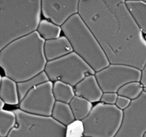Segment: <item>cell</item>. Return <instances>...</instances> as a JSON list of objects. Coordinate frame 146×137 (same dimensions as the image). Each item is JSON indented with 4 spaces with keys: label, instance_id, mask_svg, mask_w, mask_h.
<instances>
[{
    "label": "cell",
    "instance_id": "obj_15",
    "mask_svg": "<svg viewBox=\"0 0 146 137\" xmlns=\"http://www.w3.org/2000/svg\"><path fill=\"white\" fill-rule=\"evenodd\" d=\"M125 5L142 33L146 35V2L145 1H125Z\"/></svg>",
    "mask_w": 146,
    "mask_h": 137
},
{
    "label": "cell",
    "instance_id": "obj_8",
    "mask_svg": "<svg viewBox=\"0 0 146 137\" xmlns=\"http://www.w3.org/2000/svg\"><path fill=\"white\" fill-rule=\"evenodd\" d=\"M141 71L127 65L110 64L95 72V76L103 93H117L130 82H140Z\"/></svg>",
    "mask_w": 146,
    "mask_h": 137
},
{
    "label": "cell",
    "instance_id": "obj_26",
    "mask_svg": "<svg viewBox=\"0 0 146 137\" xmlns=\"http://www.w3.org/2000/svg\"><path fill=\"white\" fill-rule=\"evenodd\" d=\"M141 79H140V83L143 85V87H146V63L145 67H143V70L141 71Z\"/></svg>",
    "mask_w": 146,
    "mask_h": 137
},
{
    "label": "cell",
    "instance_id": "obj_10",
    "mask_svg": "<svg viewBox=\"0 0 146 137\" xmlns=\"http://www.w3.org/2000/svg\"><path fill=\"white\" fill-rule=\"evenodd\" d=\"M52 86L49 81L32 89L19 102V109L32 115L51 117L55 103Z\"/></svg>",
    "mask_w": 146,
    "mask_h": 137
},
{
    "label": "cell",
    "instance_id": "obj_2",
    "mask_svg": "<svg viewBox=\"0 0 146 137\" xmlns=\"http://www.w3.org/2000/svg\"><path fill=\"white\" fill-rule=\"evenodd\" d=\"M44 41L35 32L4 48L0 51V68L5 76L19 83L44 72L47 62Z\"/></svg>",
    "mask_w": 146,
    "mask_h": 137
},
{
    "label": "cell",
    "instance_id": "obj_20",
    "mask_svg": "<svg viewBox=\"0 0 146 137\" xmlns=\"http://www.w3.org/2000/svg\"><path fill=\"white\" fill-rule=\"evenodd\" d=\"M36 32L44 41L55 40L61 37V26L55 25L46 19L40 21Z\"/></svg>",
    "mask_w": 146,
    "mask_h": 137
},
{
    "label": "cell",
    "instance_id": "obj_12",
    "mask_svg": "<svg viewBox=\"0 0 146 137\" xmlns=\"http://www.w3.org/2000/svg\"><path fill=\"white\" fill-rule=\"evenodd\" d=\"M75 96L82 98L90 103L100 101L103 94L100 87L95 74L89 75L74 87Z\"/></svg>",
    "mask_w": 146,
    "mask_h": 137
},
{
    "label": "cell",
    "instance_id": "obj_23",
    "mask_svg": "<svg viewBox=\"0 0 146 137\" xmlns=\"http://www.w3.org/2000/svg\"><path fill=\"white\" fill-rule=\"evenodd\" d=\"M84 127L82 121H75L66 126L65 137H83Z\"/></svg>",
    "mask_w": 146,
    "mask_h": 137
},
{
    "label": "cell",
    "instance_id": "obj_7",
    "mask_svg": "<svg viewBox=\"0 0 146 137\" xmlns=\"http://www.w3.org/2000/svg\"><path fill=\"white\" fill-rule=\"evenodd\" d=\"M44 72L50 82H61L75 87L89 75L95 74L93 69L75 53L47 61Z\"/></svg>",
    "mask_w": 146,
    "mask_h": 137
},
{
    "label": "cell",
    "instance_id": "obj_21",
    "mask_svg": "<svg viewBox=\"0 0 146 137\" xmlns=\"http://www.w3.org/2000/svg\"><path fill=\"white\" fill-rule=\"evenodd\" d=\"M16 123V115L13 111L0 110V137H7Z\"/></svg>",
    "mask_w": 146,
    "mask_h": 137
},
{
    "label": "cell",
    "instance_id": "obj_9",
    "mask_svg": "<svg viewBox=\"0 0 146 137\" xmlns=\"http://www.w3.org/2000/svg\"><path fill=\"white\" fill-rule=\"evenodd\" d=\"M146 134V93L131 101L123 111V119L114 137H144Z\"/></svg>",
    "mask_w": 146,
    "mask_h": 137
},
{
    "label": "cell",
    "instance_id": "obj_17",
    "mask_svg": "<svg viewBox=\"0 0 146 137\" xmlns=\"http://www.w3.org/2000/svg\"><path fill=\"white\" fill-rule=\"evenodd\" d=\"M69 105L75 121H82L85 119L89 115L93 107L92 103L77 96L72 99Z\"/></svg>",
    "mask_w": 146,
    "mask_h": 137
},
{
    "label": "cell",
    "instance_id": "obj_32",
    "mask_svg": "<svg viewBox=\"0 0 146 137\" xmlns=\"http://www.w3.org/2000/svg\"><path fill=\"white\" fill-rule=\"evenodd\" d=\"M145 2H146V1H145Z\"/></svg>",
    "mask_w": 146,
    "mask_h": 137
},
{
    "label": "cell",
    "instance_id": "obj_19",
    "mask_svg": "<svg viewBox=\"0 0 146 137\" xmlns=\"http://www.w3.org/2000/svg\"><path fill=\"white\" fill-rule=\"evenodd\" d=\"M49 79L47 77L46 73L44 72H41L38 75L25 81V82L17 83V90L18 94H19V102L24 99L25 96L29 92H30L32 89L37 86L38 85L42 84L43 83L49 82Z\"/></svg>",
    "mask_w": 146,
    "mask_h": 137
},
{
    "label": "cell",
    "instance_id": "obj_30",
    "mask_svg": "<svg viewBox=\"0 0 146 137\" xmlns=\"http://www.w3.org/2000/svg\"><path fill=\"white\" fill-rule=\"evenodd\" d=\"M144 137H146V134H145V136H144Z\"/></svg>",
    "mask_w": 146,
    "mask_h": 137
},
{
    "label": "cell",
    "instance_id": "obj_3",
    "mask_svg": "<svg viewBox=\"0 0 146 137\" xmlns=\"http://www.w3.org/2000/svg\"><path fill=\"white\" fill-rule=\"evenodd\" d=\"M41 16L40 0H0V51L36 32Z\"/></svg>",
    "mask_w": 146,
    "mask_h": 137
},
{
    "label": "cell",
    "instance_id": "obj_29",
    "mask_svg": "<svg viewBox=\"0 0 146 137\" xmlns=\"http://www.w3.org/2000/svg\"><path fill=\"white\" fill-rule=\"evenodd\" d=\"M1 79H2V76L0 74V82H1Z\"/></svg>",
    "mask_w": 146,
    "mask_h": 137
},
{
    "label": "cell",
    "instance_id": "obj_28",
    "mask_svg": "<svg viewBox=\"0 0 146 137\" xmlns=\"http://www.w3.org/2000/svg\"><path fill=\"white\" fill-rule=\"evenodd\" d=\"M143 92L146 93V87H143Z\"/></svg>",
    "mask_w": 146,
    "mask_h": 137
},
{
    "label": "cell",
    "instance_id": "obj_1",
    "mask_svg": "<svg viewBox=\"0 0 146 137\" xmlns=\"http://www.w3.org/2000/svg\"><path fill=\"white\" fill-rule=\"evenodd\" d=\"M78 14L92 32L110 64L143 70L146 38L123 0H80Z\"/></svg>",
    "mask_w": 146,
    "mask_h": 137
},
{
    "label": "cell",
    "instance_id": "obj_24",
    "mask_svg": "<svg viewBox=\"0 0 146 137\" xmlns=\"http://www.w3.org/2000/svg\"><path fill=\"white\" fill-rule=\"evenodd\" d=\"M117 93H103L101 97L100 102L108 105H115L117 99Z\"/></svg>",
    "mask_w": 146,
    "mask_h": 137
},
{
    "label": "cell",
    "instance_id": "obj_25",
    "mask_svg": "<svg viewBox=\"0 0 146 137\" xmlns=\"http://www.w3.org/2000/svg\"><path fill=\"white\" fill-rule=\"evenodd\" d=\"M130 102H131V101H130V99H127V98L125 97H123V96H117V100H116L115 104V105L119 109H120L121 111H123V110H125V109H127V107H129V105L130 104Z\"/></svg>",
    "mask_w": 146,
    "mask_h": 137
},
{
    "label": "cell",
    "instance_id": "obj_4",
    "mask_svg": "<svg viewBox=\"0 0 146 137\" xmlns=\"http://www.w3.org/2000/svg\"><path fill=\"white\" fill-rule=\"evenodd\" d=\"M61 29L70 43L73 52L83 59L94 72H99L109 65L96 38L78 14L70 18Z\"/></svg>",
    "mask_w": 146,
    "mask_h": 137
},
{
    "label": "cell",
    "instance_id": "obj_14",
    "mask_svg": "<svg viewBox=\"0 0 146 137\" xmlns=\"http://www.w3.org/2000/svg\"><path fill=\"white\" fill-rule=\"evenodd\" d=\"M0 98L7 105L19 104L17 84L15 81L5 76L2 77L0 82Z\"/></svg>",
    "mask_w": 146,
    "mask_h": 137
},
{
    "label": "cell",
    "instance_id": "obj_13",
    "mask_svg": "<svg viewBox=\"0 0 146 137\" xmlns=\"http://www.w3.org/2000/svg\"><path fill=\"white\" fill-rule=\"evenodd\" d=\"M44 52L47 61H53L73 52L70 43L64 36L44 41Z\"/></svg>",
    "mask_w": 146,
    "mask_h": 137
},
{
    "label": "cell",
    "instance_id": "obj_11",
    "mask_svg": "<svg viewBox=\"0 0 146 137\" xmlns=\"http://www.w3.org/2000/svg\"><path fill=\"white\" fill-rule=\"evenodd\" d=\"M80 0H42L41 14L46 20L62 26L70 18L78 14Z\"/></svg>",
    "mask_w": 146,
    "mask_h": 137
},
{
    "label": "cell",
    "instance_id": "obj_16",
    "mask_svg": "<svg viewBox=\"0 0 146 137\" xmlns=\"http://www.w3.org/2000/svg\"><path fill=\"white\" fill-rule=\"evenodd\" d=\"M51 117L65 127L75 121L70 105L58 101L54 103Z\"/></svg>",
    "mask_w": 146,
    "mask_h": 137
},
{
    "label": "cell",
    "instance_id": "obj_5",
    "mask_svg": "<svg viewBox=\"0 0 146 137\" xmlns=\"http://www.w3.org/2000/svg\"><path fill=\"white\" fill-rule=\"evenodd\" d=\"M122 119L123 111L115 105L98 103L82 121L84 136L114 137L120 128Z\"/></svg>",
    "mask_w": 146,
    "mask_h": 137
},
{
    "label": "cell",
    "instance_id": "obj_27",
    "mask_svg": "<svg viewBox=\"0 0 146 137\" xmlns=\"http://www.w3.org/2000/svg\"><path fill=\"white\" fill-rule=\"evenodd\" d=\"M5 102H4L3 100L0 98V110L3 109L4 107H5Z\"/></svg>",
    "mask_w": 146,
    "mask_h": 137
},
{
    "label": "cell",
    "instance_id": "obj_18",
    "mask_svg": "<svg viewBox=\"0 0 146 137\" xmlns=\"http://www.w3.org/2000/svg\"><path fill=\"white\" fill-rule=\"evenodd\" d=\"M52 94L55 101L67 104L75 96L74 87L61 82H53Z\"/></svg>",
    "mask_w": 146,
    "mask_h": 137
},
{
    "label": "cell",
    "instance_id": "obj_6",
    "mask_svg": "<svg viewBox=\"0 0 146 137\" xmlns=\"http://www.w3.org/2000/svg\"><path fill=\"white\" fill-rule=\"evenodd\" d=\"M16 115V126L7 137H65L66 127L51 117L32 115L13 110Z\"/></svg>",
    "mask_w": 146,
    "mask_h": 137
},
{
    "label": "cell",
    "instance_id": "obj_31",
    "mask_svg": "<svg viewBox=\"0 0 146 137\" xmlns=\"http://www.w3.org/2000/svg\"><path fill=\"white\" fill-rule=\"evenodd\" d=\"M83 137H88V136H83Z\"/></svg>",
    "mask_w": 146,
    "mask_h": 137
},
{
    "label": "cell",
    "instance_id": "obj_22",
    "mask_svg": "<svg viewBox=\"0 0 146 137\" xmlns=\"http://www.w3.org/2000/svg\"><path fill=\"white\" fill-rule=\"evenodd\" d=\"M143 92V86L140 82H130L122 86L117 94L118 96H123L130 101L135 100Z\"/></svg>",
    "mask_w": 146,
    "mask_h": 137
}]
</instances>
